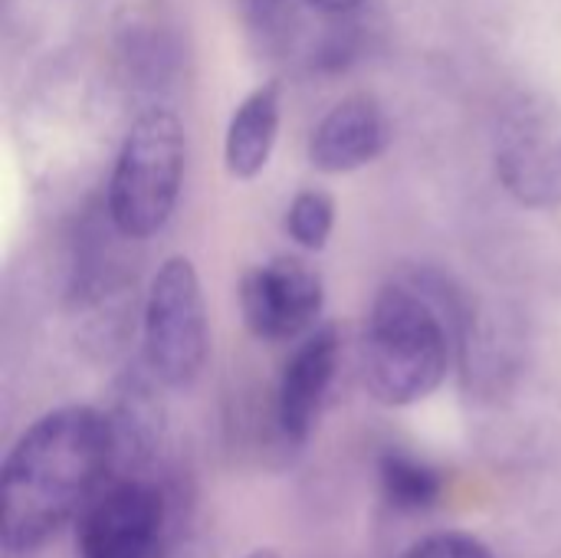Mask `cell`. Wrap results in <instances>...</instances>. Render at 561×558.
<instances>
[{"label": "cell", "mask_w": 561, "mask_h": 558, "mask_svg": "<svg viewBox=\"0 0 561 558\" xmlns=\"http://www.w3.org/2000/svg\"><path fill=\"white\" fill-rule=\"evenodd\" d=\"M279 112H283L279 82H266L253 89L237 105L230 128H227V145H224L227 171L237 181H250L266 168L276 135H279Z\"/></svg>", "instance_id": "cell-10"}, {"label": "cell", "mask_w": 561, "mask_h": 558, "mask_svg": "<svg viewBox=\"0 0 561 558\" xmlns=\"http://www.w3.org/2000/svg\"><path fill=\"white\" fill-rule=\"evenodd\" d=\"M496 174L523 207L561 204V109L546 99H519L496 132Z\"/></svg>", "instance_id": "cell-6"}, {"label": "cell", "mask_w": 561, "mask_h": 558, "mask_svg": "<svg viewBox=\"0 0 561 558\" xmlns=\"http://www.w3.org/2000/svg\"><path fill=\"white\" fill-rule=\"evenodd\" d=\"M168 526L164 493L141 477L105 480L76 523L79 558H161Z\"/></svg>", "instance_id": "cell-5"}, {"label": "cell", "mask_w": 561, "mask_h": 558, "mask_svg": "<svg viewBox=\"0 0 561 558\" xmlns=\"http://www.w3.org/2000/svg\"><path fill=\"white\" fill-rule=\"evenodd\" d=\"M404 558H493V553L467 533H437L421 539Z\"/></svg>", "instance_id": "cell-13"}, {"label": "cell", "mask_w": 561, "mask_h": 558, "mask_svg": "<svg viewBox=\"0 0 561 558\" xmlns=\"http://www.w3.org/2000/svg\"><path fill=\"white\" fill-rule=\"evenodd\" d=\"M184 128L168 109L141 115L108 181L105 210L128 240L154 237L174 214L184 178Z\"/></svg>", "instance_id": "cell-3"}, {"label": "cell", "mask_w": 561, "mask_h": 558, "mask_svg": "<svg viewBox=\"0 0 561 558\" xmlns=\"http://www.w3.org/2000/svg\"><path fill=\"white\" fill-rule=\"evenodd\" d=\"M391 141L385 109L368 95L342 99L312 132L309 161L325 174H348L371 164Z\"/></svg>", "instance_id": "cell-9"}, {"label": "cell", "mask_w": 561, "mask_h": 558, "mask_svg": "<svg viewBox=\"0 0 561 558\" xmlns=\"http://www.w3.org/2000/svg\"><path fill=\"white\" fill-rule=\"evenodd\" d=\"M306 3H312V7H319V10H325V13H352V10H358L365 0H306Z\"/></svg>", "instance_id": "cell-14"}, {"label": "cell", "mask_w": 561, "mask_h": 558, "mask_svg": "<svg viewBox=\"0 0 561 558\" xmlns=\"http://www.w3.org/2000/svg\"><path fill=\"white\" fill-rule=\"evenodd\" d=\"M322 276L299 257H273L250 270L240 286L247 329L263 342H293L322 312Z\"/></svg>", "instance_id": "cell-7"}, {"label": "cell", "mask_w": 561, "mask_h": 558, "mask_svg": "<svg viewBox=\"0 0 561 558\" xmlns=\"http://www.w3.org/2000/svg\"><path fill=\"white\" fill-rule=\"evenodd\" d=\"M378 480H381V493L394 510L404 513H417V510H431L440 493H444V474L404 451H388L378 460Z\"/></svg>", "instance_id": "cell-11"}, {"label": "cell", "mask_w": 561, "mask_h": 558, "mask_svg": "<svg viewBox=\"0 0 561 558\" xmlns=\"http://www.w3.org/2000/svg\"><path fill=\"white\" fill-rule=\"evenodd\" d=\"M457 293L444 276L424 270L381 286L365 326V385L391 408L424 401L440 388L450 365V335L467 329Z\"/></svg>", "instance_id": "cell-2"}, {"label": "cell", "mask_w": 561, "mask_h": 558, "mask_svg": "<svg viewBox=\"0 0 561 558\" xmlns=\"http://www.w3.org/2000/svg\"><path fill=\"white\" fill-rule=\"evenodd\" d=\"M207 358V309L197 270L171 257L151 280L145 303V362L168 388L191 385Z\"/></svg>", "instance_id": "cell-4"}, {"label": "cell", "mask_w": 561, "mask_h": 558, "mask_svg": "<svg viewBox=\"0 0 561 558\" xmlns=\"http://www.w3.org/2000/svg\"><path fill=\"white\" fill-rule=\"evenodd\" d=\"M247 558H279L273 549H256V553H250Z\"/></svg>", "instance_id": "cell-15"}, {"label": "cell", "mask_w": 561, "mask_h": 558, "mask_svg": "<svg viewBox=\"0 0 561 558\" xmlns=\"http://www.w3.org/2000/svg\"><path fill=\"white\" fill-rule=\"evenodd\" d=\"M339 352H342V342H339L335 326H322L309 332L289 355L283 378H279V391H276V421L286 441L302 444L309 437L319 418V408L329 395V385L335 378Z\"/></svg>", "instance_id": "cell-8"}, {"label": "cell", "mask_w": 561, "mask_h": 558, "mask_svg": "<svg viewBox=\"0 0 561 558\" xmlns=\"http://www.w3.org/2000/svg\"><path fill=\"white\" fill-rule=\"evenodd\" d=\"M335 227V201L325 191H302L289 204L286 214V234L306 247V250H322L332 237Z\"/></svg>", "instance_id": "cell-12"}, {"label": "cell", "mask_w": 561, "mask_h": 558, "mask_svg": "<svg viewBox=\"0 0 561 558\" xmlns=\"http://www.w3.org/2000/svg\"><path fill=\"white\" fill-rule=\"evenodd\" d=\"M115 464V428L85 405L43 414L20 434L0 474V539L7 553H33L59 533Z\"/></svg>", "instance_id": "cell-1"}]
</instances>
